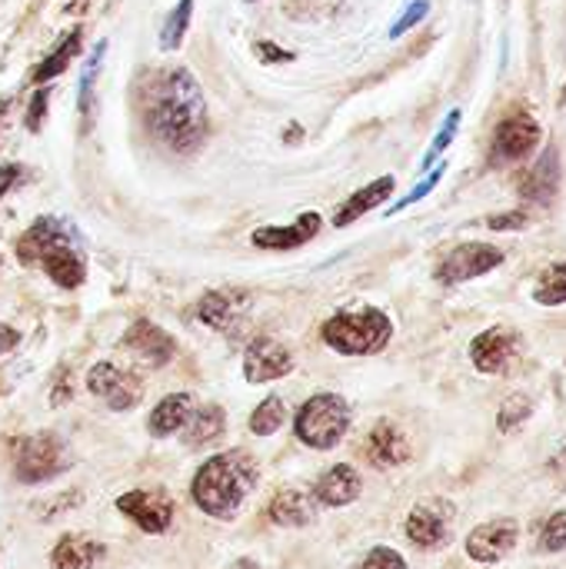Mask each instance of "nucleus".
<instances>
[{
  "label": "nucleus",
  "instance_id": "obj_1",
  "mask_svg": "<svg viewBox=\"0 0 566 569\" xmlns=\"http://www.w3.org/2000/svg\"><path fill=\"white\" fill-rule=\"evenodd\" d=\"M143 130L170 153L190 157L210 137V110L200 80L187 67L150 70L137 93Z\"/></svg>",
  "mask_w": 566,
  "mask_h": 569
},
{
  "label": "nucleus",
  "instance_id": "obj_2",
  "mask_svg": "<svg viewBox=\"0 0 566 569\" xmlns=\"http://www.w3.org/2000/svg\"><path fill=\"white\" fill-rule=\"evenodd\" d=\"M257 477H260L257 460L247 450H227V453H217L207 463H200V470L193 473V483H190V497L207 517L234 520L237 510L244 507V500L254 493Z\"/></svg>",
  "mask_w": 566,
  "mask_h": 569
},
{
  "label": "nucleus",
  "instance_id": "obj_3",
  "mask_svg": "<svg viewBox=\"0 0 566 569\" xmlns=\"http://www.w3.org/2000/svg\"><path fill=\"white\" fill-rule=\"evenodd\" d=\"M17 260L23 267H40L63 290H77L87 277V263L77 250V233L57 217H37L20 233Z\"/></svg>",
  "mask_w": 566,
  "mask_h": 569
},
{
  "label": "nucleus",
  "instance_id": "obj_4",
  "mask_svg": "<svg viewBox=\"0 0 566 569\" xmlns=\"http://www.w3.org/2000/svg\"><path fill=\"white\" fill-rule=\"evenodd\" d=\"M394 333V323L384 310L377 307H360V310H340L334 313L320 337L330 350L344 353V357H367L387 347Z\"/></svg>",
  "mask_w": 566,
  "mask_h": 569
},
{
  "label": "nucleus",
  "instance_id": "obj_5",
  "mask_svg": "<svg viewBox=\"0 0 566 569\" xmlns=\"http://www.w3.org/2000/svg\"><path fill=\"white\" fill-rule=\"evenodd\" d=\"M350 430V403L337 393L310 397L294 420V433L310 450H334Z\"/></svg>",
  "mask_w": 566,
  "mask_h": 569
},
{
  "label": "nucleus",
  "instance_id": "obj_6",
  "mask_svg": "<svg viewBox=\"0 0 566 569\" xmlns=\"http://www.w3.org/2000/svg\"><path fill=\"white\" fill-rule=\"evenodd\" d=\"M67 467H70V453L57 433L43 430V433H27L17 440L13 473L20 483H47L57 473H63Z\"/></svg>",
  "mask_w": 566,
  "mask_h": 569
},
{
  "label": "nucleus",
  "instance_id": "obj_7",
  "mask_svg": "<svg viewBox=\"0 0 566 569\" xmlns=\"http://www.w3.org/2000/svg\"><path fill=\"white\" fill-rule=\"evenodd\" d=\"M500 263H504L500 247H494V243H460L437 263L434 277L444 287H457V283H467V280H477V277L497 270Z\"/></svg>",
  "mask_w": 566,
  "mask_h": 569
},
{
  "label": "nucleus",
  "instance_id": "obj_8",
  "mask_svg": "<svg viewBox=\"0 0 566 569\" xmlns=\"http://www.w3.org/2000/svg\"><path fill=\"white\" fill-rule=\"evenodd\" d=\"M540 143V123L530 113H510L497 123L490 140V160L494 163H517L530 157Z\"/></svg>",
  "mask_w": 566,
  "mask_h": 569
},
{
  "label": "nucleus",
  "instance_id": "obj_9",
  "mask_svg": "<svg viewBox=\"0 0 566 569\" xmlns=\"http://www.w3.org/2000/svg\"><path fill=\"white\" fill-rule=\"evenodd\" d=\"M294 367H297L294 353L280 340H274V337H257L244 350V380L254 383V387L280 380V377L294 373Z\"/></svg>",
  "mask_w": 566,
  "mask_h": 569
},
{
  "label": "nucleus",
  "instance_id": "obj_10",
  "mask_svg": "<svg viewBox=\"0 0 566 569\" xmlns=\"http://www.w3.org/2000/svg\"><path fill=\"white\" fill-rule=\"evenodd\" d=\"M87 390L93 397H100L110 410H130L140 403L143 397V387L137 377H130L127 370L113 367V363H93L90 373H87Z\"/></svg>",
  "mask_w": 566,
  "mask_h": 569
},
{
  "label": "nucleus",
  "instance_id": "obj_11",
  "mask_svg": "<svg viewBox=\"0 0 566 569\" xmlns=\"http://www.w3.org/2000/svg\"><path fill=\"white\" fill-rule=\"evenodd\" d=\"M117 510L130 517L143 533H167L173 523V500L163 490H130L117 500Z\"/></svg>",
  "mask_w": 566,
  "mask_h": 569
},
{
  "label": "nucleus",
  "instance_id": "obj_12",
  "mask_svg": "<svg viewBox=\"0 0 566 569\" xmlns=\"http://www.w3.org/2000/svg\"><path fill=\"white\" fill-rule=\"evenodd\" d=\"M517 347H520V337H517L510 327H490V330H484V333L474 337V343H470V360H474V367H477L480 373L497 377V373H504V370L514 363Z\"/></svg>",
  "mask_w": 566,
  "mask_h": 569
},
{
  "label": "nucleus",
  "instance_id": "obj_13",
  "mask_svg": "<svg viewBox=\"0 0 566 569\" xmlns=\"http://www.w3.org/2000/svg\"><path fill=\"white\" fill-rule=\"evenodd\" d=\"M450 507L440 503V500H430V503H420L410 510L407 523H404V533L414 547L420 550H437L450 540Z\"/></svg>",
  "mask_w": 566,
  "mask_h": 569
},
{
  "label": "nucleus",
  "instance_id": "obj_14",
  "mask_svg": "<svg viewBox=\"0 0 566 569\" xmlns=\"http://www.w3.org/2000/svg\"><path fill=\"white\" fill-rule=\"evenodd\" d=\"M123 347H127L130 353H137V357H140L143 363H150V367H167V363L177 357V340H173L167 330H160L153 320H147V317H140V320H133V323L127 327Z\"/></svg>",
  "mask_w": 566,
  "mask_h": 569
},
{
  "label": "nucleus",
  "instance_id": "obj_15",
  "mask_svg": "<svg viewBox=\"0 0 566 569\" xmlns=\"http://www.w3.org/2000/svg\"><path fill=\"white\" fill-rule=\"evenodd\" d=\"M517 537H520L517 520H490V523H480L467 537V557L474 563H500L517 547Z\"/></svg>",
  "mask_w": 566,
  "mask_h": 569
},
{
  "label": "nucleus",
  "instance_id": "obj_16",
  "mask_svg": "<svg viewBox=\"0 0 566 569\" xmlns=\"http://www.w3.org/2000/svg\"><path fill=\"white\" fill-rule=\"evenodd\" d=\"M320 227H324V217L317 210H307L287 227H257L250 233V243L260 250H297V247L310 243L320 233Z\"/></svg>",
  "mask_w": 566,
  "mask_h": 569
},
{
  "label": "nucleus",
  "instance_id": "obj_17",
  "mask_svg": "<svg viewBox=\"0 0 566 569\" xmlns=\"http://www.w3.org/2000/svg\"><path fill=\"white\" fill-rule=\"evenodd\" d=\"M364 457L380 467V470H390V467H400L410 460V443L404 437L400 427H394L390 420H380L370 433H367V443H364Z\"/></svg>",
  "mask_w": 566,
  "mask_h": 569
},
{
  "label": "nucleus",
  "instance_id": "obj_18",
  "mask_svg": "<svg viewBox=\"0 0 566 569\" xmlns=\"http://www.w3.org/2000/svg\"><path fill=\"white\" fill-rule=\"evenodd\" d=\"M360 490H364L360 473H357L350 463H337V467H330V470L317 480L314 497H317L324 507H347V503H354V500L360 497Z\"/></svg>",
  "mask_w": 566,
  "mask_h": 569
},
{
  "label": "nucleus",
  "instance_id": "obj_19",
  "mask_svg": "<svg viewBox=\"0 0 566 569\" xmlns=\"http://www.w3.org/2000/svg\"><path fill=\"white\" fill-rule=\"evenodd\" d=\"M394 187H397V180L387 173V177H377L374 183H367V187H360L357 193H350L344 203H340V210L334 213V227H350L354 220H360L364 213H370V210H377L390 193H394Z\"/></svg>",
  "mask_w": 566,
  "mask_h": 569
},
{
  "label": "nucleus",
  "instance_id": "obj_20",
  "mask_svg": "<svg viewBox=\"0 0 566 569\" xmlns=\"http://www.w3.org/2000/svg\"><path fill=\"white\" fill-rule=\"evenodd\" d=\"M100 557H103V547L80 533H63L57 540V547L50 550L53 569H90Z\"/></svg>",
  "mask_w": 566,
  "mask_h": 569
},
{
  "label": "nucleus",
  "instance_id": "obj_21",
  "mask_svg": "<svg viewBox=\"0 0 566 569\" xmlns=\"http://www.w3.org/2000/svg\"><path fill=\"white\" fill-rule=\"evenodd\" d=\"M557 187H560V153H557V147H550V150H544V157L537 160L530 177L520 183V193L527 200L550 203L557 197Z\"/></svg>",
  "mask_w": 566,
  "mask_h": 569
},
{
  "label": "nucleus",
  "instance_id": "obj_22",
  "mask_svg": "<svg viewBox=\"0 0 566 569\" xmlns=\"http://www.w3.org/2000/svg\"><path fill=\"white\" fill-rule=\"evenodd\" d=\"M83 50V30L80 27H73L70 33H63V40L33 67V73H30V80L37 83V87H47L50 80H57L67 67H70V60L77 57Z\"/></svg>",
  "mask_w": 566,
  "mask_h": 569
},
{
  "label": "nucleus",
  "instance_id": "obj_23",
  "mask_svg": "<svg viewBox=\"0 0 566 569\" xmlns=\"http://www.w3.org/2000/svg\"><path fill=\"white\" fill-rule=\"evenodd\" d=\"M190 417H193V400L187 393H170L153 407L147 427L153 437H173L177 430H183L190 423Z\"/></svg>",
  "mask_w": 566,
  "mask_h": 569
},
{
  "label": "nucleus",
  "instance_id": "obj_24",
  "mask_svg": "<svg viewBox=\"0 0 566 569\" xmlns=\"http://www.w3.org/2000/svg\"><path fill=\"white\" fill-rule=\"evenodd\" d=\"M237 313H240V303L234 293L227 290H210L200 297L197 303V317L210 327V330H220V333H230L234 323H237Z\"/></svg>",
  "mask_w": 566,
  "mask_h": 569
},
{
  "label": "nucleus",
  "instance_id": "obj_25",
  "mask_svg": "<svg viewBox=\"0 0 566 569\" xmlns=\"http://www.w3.org/2000/svg\"><path fill=\"white\" fill-rule=\"evenodd\" d=\"M267 517L277 527H307L314 520V507H310L307 493H300V490H280L267 503Z\"/></svg>",
  "mask_w": 566,
  "mask_h": 569
},
{
  "label": "nucleus",
  "instance_id": "obj_26",
  "mask_svg": "<svg viewBox=\"0 0 566 569\" xmlns=\"http://www.w3.org/2000/svg\"><path fill=\"white\" fill-rule=\"evenodd\" d=\"M224 430H227V413H224V407H214V403H210V407H203V410H193L190 423L183 427L187 447H193V450L210 447L214 440L224 437Z\"/></svg>",
  "mask_w": 566,
  "mask_h": 569
},
{
  "label": "nucleus",
  "instance_id": "obj_27",
  "mask_svg": "<svg viewBox=\"0 0 566 569\" xmlns=\"http://www.w3.org/2000/svg\"><path fill=\"white\" fill-rule=\"evenodd\" d=\"M103 50H107V40H100V43L90 50L87 63H83V77H80V117H83V130L93 127V107H97L93 87H97V70H100Z\"/></svg>",
  "mask_w": 566,
  "mask_h": 569
},
{
  "label": "nucleus",
  "instance_id": "obj_28",
  "mask_svg": "<svg viewBox=\"0 0 566 569\" xmlns=\"http://www.w3.org/2000/svg\"><path fill=\"white\" fill-rule=\"evenodd\" d=\"M534 303L540 307H564L566 303V260L550 263L534 283Z\"/></svg>",
  "mask_w": 566,
  "mask_h": 569
},
{
  "label": "nucleus",
  "instance_id": "obj_29",
  "mask_svg": "<svg viewBox=\"0 0 566 569\" xmlns=\"http://www.w3.org/2000/svg\"><path fill=\"white\" fill-rule=\"evenodd\" d=\"M193 7H197V0H180V3L167 13L163 30H160V47H163V50H180V43H183V37H187V30H190V20H193Z\"/></svg>",
  "mask_w": 566,
  "mask_h": 569
},
{
  "label": "nucleus",
  "instance_id": "obj_30",
  "mask_svg": "<svg viewBox=\"0 0 566 569\" xmlns=\"http://www.w3.org/2000/svg\"><path fill=\"white\" fill-rule=\"evenodd\" d=\"M534 413V400L524 397V393H514L504 400V407L497 410V430L500 433H514L517 427H524Z\"/></svg>",
  "mask_w": 566,
  "mask_h": 569
},
{
  "label": "nucleus",
  "instance_id": "obj_31",
  "mask_svg": "<svg viewBox=\"0 0 566 569\" xmlns=\"http://www.w3.org/2000/svg\"><path fill=\"white\" fill-rule=\"evenodd\" d=\"M284 417H287L284 400H280V397H267V400L254 410V417H250V433H257V437H270V433H277V430H280Z\"/></svg>",
  "mask_w": 566,
  "mask_h": 569
},
{
  "label": "nucleus",
  "instance_id": "obj_32",
  "mask_svg": "<svg viewBox=\"0 0 566 569\" xmlns=\"http://www.w3.org/2000/svg\"><path fill=\"white\" fill-rule=\"evenodd\" d=\"M537 550H540V553H560V550H566V510L554 513V517L544 523V530H540V537H537Z\"/></svg>",
  "mask_w": 566,
  "mask_h": 569
},
{
  "label": "nucleus",
  "instance_id": "obj_33",
  "mask_svg": "<svg viewBox=\"0 0 566 569\" xmlns=\"http://www.w3.org/2000/svg\"><path fill=\"white\" fill-rule=\"evenodd\" d=\"M460 120H464V113L460 110H450L447 113V120H444V127H440V133L434 137V143H430V150H427V157H424V167H430V163H437L440 160V153L454 143V137H457V127H460Z\"/></svg>",
  "mask_w": 566,
  "mask_h": 569
},
{
  "label": "nucleus",
  "instance_id": "obj_34",
  "mask_svg": "<svg viewBox=\"0 0 566 569\" xmlns=\"http://www.w3.org/2000/svg\"><path fill=\"white\" fill-rule=\"evenodd\" d=\"M47 103H50V87H37V93H33L30 103H27V117H23V123H27L30 133H40V130H43Z\"/></svg>",
  "mask_w": 566,
  "mask_h": 569
},
{
  "label": "nucleus",
  "instance_id": "obj_35",
  "mask_svg": "<svg viewBox=\"0 0 566 569\" xmlns=\"http://www.w3.org/2000/svg\"><path fill=\"white\" fill-rule=\"evenodd\" d=\"M360 569H407V560H404L397 550H390V547H374V550L364 557Z\"/></svg>",
  "mask_w": 566,
  "mask_h": 569
},
{
  "label": "nucleus",
  "instance_id": "obj_36",
  "mask_svg": "<svg viewBox=\"0 0 566 569\" xmlns=\"http://www.w3.org/2000/svg\"><path fill=\"white\" fill-rule=\"evenodd\" d=\"M444 170H447V163L434 167V173H430L427 180H420V187H414V190H410V193H407V197H404L400 203H394V210H390V213H400V210H407L410 203L424 200V197H427V193H430V190H434V187H437V183L444 180Z\"/></svg>",
  "mask_w": 566,
  "mask_h": 569
},
{
  "label": "nucleus",
  "instance_id": "obj_37",
  "mask_svg": "<svg viewBox=\"0 0 566 569\" xmlns=\"http://www.w3.org/2000/svg\"><path fill=\"white\" fill-rule=\"evenodd\" d=\"M427 13H430V3H427V0H417V3H410V7H407V13H404V17H400V20L390 27V37H400V33H407V30H410V27H417V23L427 17Z\"/></svg>",
  "mask_w": 566,
  "mask_h": 569
},
{
  "label": "nucleus",
  "instance_id": "obj_38",
  "mask_svg": "<svg viewBox=\"0 0 566 569\" xmlns=\"http://www.w3.org/2000/svg\"><path fill=\"white\" fill-rule=\"evenodd\" d=\"M527 213L524 210H510V213H497V217H487L484 220V227H490V230H524L527 227Z\"/></svg>",
  "mask_w": 566,
  "mask_h": 569
},
{
  "label": "nucleus",
  "instance_id": "obj_39",
  "mask_svg": "<svg viewBox=\"0 0 566 569\" xmlns=\"http://www.w3.org/2000/svg\"><path fill=\"white\" fill-rule=\"evenodd\" d=\"M254 50H257V57L267 60V63H290V60L297 57L294 50H284V47H277V43H270V40H257Z\"/></svg>",
  "mask_w": 566,
  "mask_h": 569
},
{
  "label": "nucleus",
  "instance_id": "obj_40",
  "mask_svg": "<svg viewBox=\"0 0 566 569\" xmlns=\"http://www.w3.org/2000/svg\"><path fill=\"white\" fill-rule=\"evenodd\" d=\"M70 390H73V383H70V367H60L57 377H53L50 403H53V407H63V403L70 400Z\"/></svg>",
  "mask_w": 566,
  "mask_h": 569
},
{
  "label": "nucleus",
  "instance_id": "obj_41",
  "mask_svg": "<svg viewBox=\"0 0 566 569\" xmlns=\"http://www.w3.org/2000/svg\"><path fill=\"white\" fill-rule=\"evenodd\" d=\"M27 177V167L23 163H0V200Z\"/></svg>",
  "mask_w": 566,
  "mask_h": 569
},
{
  "label": "nucleus",
  "instance_id": "obj_42",
  "mask_svg": "<svg viewBox=\"0 0 566 569\" xmlns=\"http://www.w3.org/2000/svg\"><path fill=\"white\" fill-rule=\"evenodd\" d=\"M17 343H20V330H13V327L0 323V357H3V353H10Z\"/></svg>",
  "mask_w": 566,
  "mask_h": 569
},
{
  "label": "nucleus",
  "instance_id": "obj_43",
  "mask_svg": "<svg viewBox=\"0 0 566 569\" xmlns=\"http://www.w3.org/2000/svg\"><path fill=\"white\" fill-rule=\"evenodd\" d=\"M230 569H260L257 560H237V563H230Z\"/></svg>",
  "mask_w": 566,
  "mask_h": 569
},
{
  "label": "nucleus",
  "instance_id": "obj_44",
  "mask_svg": "<svg viewBox=\"0 0 566 569\" xmlns=\"http://www.w3.org/2000/svg\"><path fill=\"white\" fill-rule=\"evenodd\" d=\"M564 460H566V443H564Z\"/></svg>",
  "mask_w": 566,
  "mask_h": 569
},
{
  "label": "nucleus",
  "instance_id": "obj_45",
  "mask_svg": "<svg viewBox=\"0 0 566 569\" xmlns=\"http://www.w3.org/2000/svg\"><path fill=\"white\" fill-rule=\"evenodd\" d=\"M247 3H254V0H247Z\"/></svg>",
  "mask_w": 566,
  "mask_h": 569
}]
</instances>
